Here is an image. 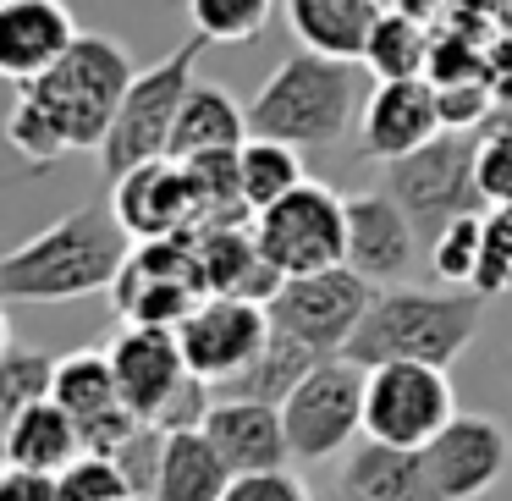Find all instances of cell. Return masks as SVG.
I'll return each instance as SVG.
<instances>
[{"instance_id":"cell-1","label":"cell","mask_w":512,"mask_h":501,"mask_svg":"<svg viewBox=\"0 0 512 501\" xmlns=\"http://www.w3.org/2000/svg\"><path fill=\"white\" fill-rule=\"evenodd\" d=\"M133 254V232L111 204H78L28 243L0 259V298L6 303H72L89 292H111Z\"/></svg>"},{"instance_id":"cell-2","label":"cell","mask_w":512,"mask_h":501,"mask_svg":"<svg viewBox=\"0 0 512 501\" xmlns=\"http://www.w3.org/2000/svg\"><path fill=\"white\" fill-rule=\"evenodd\" d=\"M490 292L479 287H419V281H391L375 287L364 325L347 342V358H358L364 369L391 364V358H419V364L452 369L457 358L474 347L479 325H485Z\"/></svg>"},{"instance_id":"cell-3","label":"cell","mask_w":512,"mask_h":501,"mask_svg":"<svg viewBox=\"0 0 512 501\" xmlns=\"http://www.w3.org/2000/svg\"><path fill=\"white\" fill-rule=\"evenodd\" d=\"M364 78V61H342L303 45L298 56H287L259 83V94L248 100V127L259 138H281V144L298 149H331L364 116Z\"/></svg>"},{"instance_id":"cell-4","label":"cell","mask_w":512,"mask_h":501,"mask_svg":"<svg viewBox=\"0 0 512 501\" xmlns=\"http://www.w3.org/2000/svg\"><path fill=\"white\" fill-rule=\"evenodd\" d=\"M133 78H138V67L116 39L78 34V45H72L45 78L17 83V89H28L45 105L50 122L61 127V138H67L72 149H94V155H100L105 133H111L116 111H122V100H127V89H133Z\"/></svg>"},{"instance_id":"cell-5","label":"cell","mask_w":512,"mask_h":501,"mask_svg":"<svg viewBox=\"0 0 512 501\" xmlns=\"http://www.w3.org/2000/svg\"><path fill=\"white\" fill-rule=\"evenodd\" d=\"M380 188L408 210L419 243L430 248L457 215L490 210L485 193H479V133L446 127V133H435L424 149H413V155H402V160H386Z\"/></svg>"},{"instance_id":"cell-6","label":"cell","mask_w":512,"mask_h":501,"mask_svg":"<svg viewBox=\"0 0 512 501\" xmlns=\"http://www.w3.org/2000/svg\"><path fill=\"white\" fill-rule=\"evenodd\" d=\"M204 50H210V39L193 34V39H182L171 56H160L155 67H138L133 89H127L122 111H116L111 133H105V144H100L105 177H122V171L144 166V160L171 155V133H177L188 89L199 83Z\"/></svg>"},{"instance_id":"cell-7","label":"cell","mask_w":512,"mask_h":501,"mask_svg":"<svg viewBox=\"0 0 512 501\" xmlns=\"http://www.w3.org/2000/svg\"><path fill=\"white\" fill-rule=\"evenodd\" d=\"M364 397H369V369L347 353H331L298 380L281 419L298 463H331L347 457V446L364 441Z\"/></svg>"},{"instance_id":"cell-8","label":"cell","mask_w":512,"mask_h":501,"mask_svg":"<svg viewBox=\"0 0 512 501\" xmlns=\"http://www.w3.org/2000/svg\"><path fill=\"white\" fill-rule=\"evenodd\" d=\"M204 292H210V281H204V259L193 232L133 243L122 276L111 281L116 314L133 325H182Z\"/></svg>"},{"instance_id":"cell-9","label":"cell","mask_w":512,"mask_h":501,"mask_svg":"<svg viewBox=\"0 0 512 501\" xmlns=\"http://www.w3.org/2000/svg\"><path fill=\"white\" fill-rule=\"evenodd\" d=\"M254 232L281 276H309V270L347 265V199L314 177L298 182L270 210H259Z\"/></svg>"},{"instance_id":"cell-10","label":"cell","mask_w":512,"mask_h":501,"mask_svg":"<svg viewBox=\"0 0 512 501\" xmlns=\"http://www.w3.org/2000/svg\"><path fill=\"white\" fill-rule=\"evenodd\" d=\"M452 419H457V391L441 364L391 358V364L369 369L364 435L391 441V446H430Z\"/></svg>"},{"instance_id":"cell-11","label":"cell","mask_w":512,"mask_h":501,"mask_svg":"<svg viewBox=\"0 0 512 501\" xmlns=\"http://www.w3.org/2000/svg\"><path fill=\"white\" fill-rule=\"evenodd\" d=\"M369 303H375V281H364L353 265H331V270L281 281V292L270 298V325L331 358V353H347Z\"/></svg>"},{"instance_id":"cell-12","label":"cell","mask_w":512,"mask_h":501,"mask_svg":"<svg viewBox=\"0 0 512 501\" xmlns=\"http://www.w3.org/2000/svg\"><path fill=\"white\" fill-rule=\"evenodd\" d=\"M270 303L237 298V292H204L193 314L177 325L188 369L204 380H232L243 364H254L259 347L270 342Z\"/></svg>"},{"instance_id":"cell-13","label":"cell","mask_w":512,"mask_h":501,"mask_svg":"<svg viewBox=\"0 0 512 501\" xmlns=\"http://www.w3.org/2000/svg\"><path fill=\"white\" fill-rule=\"evenodd\" d=\"M435 133H446L441 89L430 78H375L358 116V149L369 160H402L413 149H424Z\"/></svg>"},{"instance_id":"cell-14","label":"cell","mask_w":512,"mask_h":501,"mask_svg":"<svg viewBox=\"0 0 512 501\" xmlns=\"http://www.w3.org/2000/svg\"><path fill=\"white\" fill-rule=\"evenodd\" d=\"M419 452H424V468H430L441 501H479L485 490L501 485V474L512 463L507 430L496 419H485V413H457Z\"/></svg>"},{"instance_id":"cell-15","label":"cell","mask_w":512,"mask_h":501,"mask_svg":"<svg viewBox=\"0 0 512 501\" xmlns=\"http://www.w3.org/2000/svg\"><path fill=\"white\" fill-rule=\"evenodd\" d=\"M419 232H413L408 210L391 199L386 188H364L347 199V265L375 287L402 281L419 265Z\"/></svg>"},{"instance_id":"cell-16","label":"cell","mask_w":512,"mask_h":501,"mask_svg":"<svg viewBox=\"0 0 512 501\" xmlns=\"http://www.w3.org/2000/svg\"><path fill=\"white\" fill-rule=\"evenodd\" d=\"M111 210L122 215V226L133 232V243L188 232V226H193L188 160L160 155V160H144V166L111 177Z\"/></svg>"},{"instance_id":"cell-17","label":"cell","mask_w":512,"mask_h":501,"mask_svg":"<svg viewBox=\"0 0 512 501\" xmlns=\"http://www.w3.org/2000/svg\"><path fill=\"white\" fill-rule=\"evenodd\" d=\"M111 364H116L122 402L133 413H144V419H155V413L166 408L171 391L193 375L177 325H133V320H122V331L111 336Z\"/></svg>"},{"instance_id":"cell-18","label":"cell","mask_w":512,"mask_h":501,"mask_svg":"<svg viewBox=\"0 0 512 501\" xmlns=\"http://www.w3.org/2000/svg\"><path fill=\"white\" fill-rule=\"evenodd\" d=\"M78 17L67 0H0V72L6 83H34L78 45Z\"/></svg>"},{"instance_id":"cell-19","label":"cell","mask_w":512,"mask_h":501,"mask_svg":"<svg viewBox=\"0 0 512 501\" xmlns=\"http://www.w3.org/2000/svg\"><path fill=\"white\" fill-rule=\"evenodd\" d=\"M204 435L215 441V452L226 457L232 474H259V468H287L292 441H287V419L276 402H254V397H215Z\"/></svg>"},{"instance_id":"cell-20","label":"cell","mask_w":512,"mask_h":501,"mask_svg":"<svg viewBox=\"0 0 512 501\" xmlns=\"http://www.w3.org/2000/svg\"><path fill=\"white\" fill-rule=\"evenodd\" d=\"M199 243V259H204V281L210 292H237V298H254V303H270L281 292V270L270 265V254L259 248V232L254 221H237V226H204L193 232Z\"/></svg>"},{"instance_id":"cell-21","label":"cell","mask_w":512,"mask_h":501,"mask_svg":"<svg viewBox=\"0 0 512 501\" xmlns=\"http://www.w3.org/2000/svg\"><path fill=\"white\" fill-rule=\"evenodd\" d=\"M336 479L347 490H358L364 501H441L419 446H391V441H375V435L347 446Z\"/></svg>"},{"instance_id":"cell-22","label":"cell","mask_w":512,"mask_h":501,"mask_svg":"<svg viewBox=\"0 0 512 501\" xmlns=\"http://www.w3.org/2000/svg\"><path fill=\"white\" fill-rule=\"evenodd\" d=\"M281 6H287V28L298 34V45L342 61H364L369 28L386 12L380 0H281Z\"/></svg>"},{"instance_id":"cell-23","label":"cell","mask_w":512,"mask_h":501,"mask_svg":"<svg viewBox=\"0 0 512 501\" xmlns=\"http://www.w3.org/2000/svg\"><path fill=\"white\" fill-rule=\"evenodd\" d=\"M83 452H89V446H83L78 413H67L56 397H45V402H34V408H23V413L6 419V463L61 474V468H67L72 457H83Z\"/></svg>"},{"instance_id":"cell-24","label":"cell","mask_w":512,"mask_h":501,"mask_svg":"<svg viewBox=\"0 0 512 501\" xmlns=\"http://www.w3.org/2000/svg\"><path fill=\"white\" fill-rule=\"evenodd\" d=\"M248 105H237L221 83H193L188 100H182L177 116V133H171V155L193 160V155H210V149H243L248 144Z\"/></svg>"},{"instance_id":"cell-25","label":"cell","mask_w":512,"mask_h":501,"mask_svg":"<svg viewBox=\"0 0 512 501\" xmlns=\"http://www.w3.org/2000/svg\"><path fill=\"white\" fill-rule=\"evenodd\" d=\"M232 485V468L215 452L204 430H166V457H160L155 501H221Z\"/></svg>"},{"instance_id":"cell-26","label":"cell","mask_w":512,"mask_h":501,"mask_svg":"<svg viewBox=\"0 0 512 501\" xmlns=\"http://www.w3.org/2000/svg\"><path fill=\"white\" fill-rule=\"evenodd\" d=\"M325 353H314V347H303L298 336L287 331H270V342L259 347L254 364H243L232 380H215V397H254V402H287L292 391H298V380L309 375L314 364H320Z\"/></svg>"},{"instance_id":"cell-27","label":"cell","mask_w":512,"mask_h":501,"mask_svg":"<svg viewBox=\"0 0 512 501\" xmlns=\"http://www.w3.org/2000/svg\"><path fill=\"white\" fill-rule=\"evenodd\" d=\"M430 50H435V28L424 17L402 12V6H386L369 28L364 45V67L369 78H424L430 72Z\"/></svg>"},{"instance_id":"cell-28","label":"cell","mask_w":512,"mask_h":501,"mask_svg":"<svg viewBox=\"0 0 512 501\" xmlns=\"http://www.w3.org/2000/svg\"><path fill=\"white\" fill-rule=\"evenodd\" d=\"M56 402L78 413V424L100 419V413L122 408V386H116L111 347H78L56 364Z\"/></svg>"},{"instance_id":"cell-29","label":"cell","mask_w":512,"mask_h":501,"mask_svg":"<svg viewBox=\"0 0 512 501\" xmlns=\"http://www.w3.org/2000/svg\"><path fill=\"white\" fill-rule=\"evenodd\" d=\"M237 166H243V193H248V204H254V215L270 210L276 199H287L298 182H309V171H303V149H298V144L259 138V133H248V144L237 149Z\"/></svg>"},{"instance_id":"cell-30","label":"cell","mask_w":512,"mask_h":501,"mask_svg":"<svg viewBox=\"0 0 512 501\" xmlns=\"http://www.w3.org/2000/svg\"><path fill=\"white\" fill-rule=\"evenodd\" d=\"M485 221H490V210H468V215H457V221L446 226V232L435 237L430 248H424V259H430L435 281H452V287H474L479 254H485Z\"/></svg>"},{"instance_id":"cell-31","label":"cell","mask_w":512,"mask_h":501,"mask_svg":"<svg viewBox=\"0 0 512 501\" xmlns=\"http://www.w3.org/2000/svg\"><path fill=\"white\" fill-rule=\"evenodd\" d=\"M276 0H188L193 34H204L210 45H248L265 34Z\"/></svg>"},{"instance_id":"cell-32","label":"cell","mask_w":512,"mask_h":501,"mask_svg":"<svg viewBox=\"0 0 512 501\" xmlns=\"http://www.w3.org/2000/svg\"><path fill=\"white\" fill-rule=\"evenodd\" d=\"M56 364L61 358H50V353L6 347V358H0V413L12 419V413L34 408V402L56 397Z\"/></svg>"},{"instance_id":"cell-33","label":"cell","mask_w":512,"mask_h":501,"mask_svg":"<svg viewBox=\"0 0 512 501\" xmlns=\"http://www.w3.org/2000/svg\"><path fill=\"white\" fill-rule=\"evenodd\" d=\"M6 144H12L28 166H50V160H61L72 149L67 138H61V127L50 122V111L28 89H17V105H12V116H6Z\"/></svg>"},{"instance_id":"cell-34","label":"cell","mask_w":512,"mask_h":501,"mask_svg":"<svg viewBox=\"0 0 512 501\" xmlns=\"http://www.w3.org/2000/svg\"><path fill=\"white\" fill-rule=\"evenodd\" d=\"M56 490H61V501H133L138 496V490L127 485L122 463L105 457V452L72 457V463L56 474Z\"/></svg>"},{"instance_id":"cell-35","label":"cell","mask_w":512,"mask_h":501,"mask_svg":"<svg viewBox=\"0 0 512 501\" xmlns=\"http://www.w3.org/2000/svg\"><path fill=\"white\" fill-rule=\"evenodd\" d=\"M479 193H485L490 210H507L512 204V122H496L479 133Z\"/></svg>"},{"instance_id":"cell-36","label":"cell","mask_w":512,"mask_h":501,"mask_svg":"<svg viewBox=\"0 0 512 501\" xmlns=\"http://www.w3.org/2000/svg\"><path fill=\"white\" fill-rule=\"evenodd\" d=\"M116 463H122V474H127V485L138 490V496H155V479H160V457H166V430L160 424H138L133 435H127L122 446H116Z\"/></svg>"},{"instance_id":"cell-37","label":"cell","mask_w":512,"mask_h":501,"mask_svg":"<svg viewBox=\"0 0 512 501\" xmlns=\"http://www.w3.org/2000/svg\"><path fill=\"white\" fill-rule=\"evenodd\" d=\"M474 287L490 292V298L512 287V210H490V221H485V254H479Z\"/></svg>"},{"instance_id":"cell-38","label":"cell","mask_w":512,"mask_h":501,"mask_svg":"<svg viewBox=\"0 0 512 501\" xmlns=\"http://www.w3.org/2000/svg\"><path fill=\"white\" fill-rule=\"evenodd\" d=\"M496 94H490V78H468V83H441V111H446V127H468L474 133L479 122H490L496 111Z\"/></svg>"},{"instance_id":"cell-39","label":"cell","mask_w":512,"mask_h":501,"mask_svg":"<svg viewBox=\"0 0 512 501\" xmlns=\"http://www.w3.org/2000/svg\"><path fill=\"white\" fill-rule=\"evenodd\" d=\"M221 501H314V496L287 468H259V474H232Z\"/></svg>"},{"instance_id":"cell-40","label":"cell","mask_w":512,"mask_h":501,"mask_svg":"<svg viewBox=\"0 0 512 501\" xmlns=\"http://www.w3.org/2000/svg\"><path fill=\"white\" fill-rule=\"evenodd\" d=\"M0 501H61L56 474H50V468L6 463V474H0Z\"/></svg>"},{"instance_id":"cell-41","label":"cell","mask_w":512,"mask_h":501,"mask_svg":"<svg viewBox=\"0 0 512 501\" xmlns=\"http://www.w3.org/2000/svg\"><path fill=\"white\" fill-rule=\"evenodd\" d=\"M397 6H402V12H413V17H424V23H435L452 0H397Z\"/></svg>"},{"instance_id":"cell-42","label":"cell","mask_w":512,"mask_h":501,"mask_svg":"<svg viewBox=\"0 0 512 501\" xmlns=\"http://www.w3.org/2000/svg\"><path fill=\"white\" fill-rule=\"evenodd\" d=\"M314 501H364V496H358V490H347L342 479H336V485H331V490H320Z\"/></svg>"},{"instance_id":"cell-43","label":"cell","mask_w":512,"mask_h":501,"mask_svg":"<svg viewBox=\"0 0 512 501\" xmlns=\"http://www.w3.org/2000/svg\"><path fill=\"white\" fill-rule=\"evenodd\" d=\"M501 111H507V122H512V100H507V105H501Z\"/></svg>"},{"instance_id":"cell-44","label":"cell","mask_w":512,"mask_h":501,"mask_svg":"<svg viewBox=\"0 0 512 501\" xmlns=\"http://www.w3.org/2000/svg\"><path fill=\"white\" fill-rule=\"evenodd\" d=\"M133 501H155V496H133Z\"/></svg>"},{"instance_id":"cell-45","label":"cell","mask_w":512,"mask_h":501,"mask_svg":"<svg viewBox=\"0 0 512 501\" xmlns=\"http://www.w3.org/2000/svg\"><path fill=\"white\" fill-rule=\"evenodd\" d=\"M380 6H397V0H380Z\"/></svg>"}]
</instances>
